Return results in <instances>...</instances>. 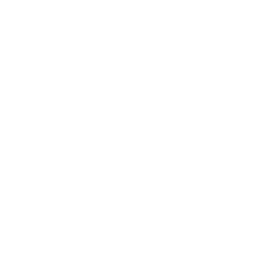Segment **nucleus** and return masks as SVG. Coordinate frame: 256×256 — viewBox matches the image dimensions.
<instances>
[]
</instances>
